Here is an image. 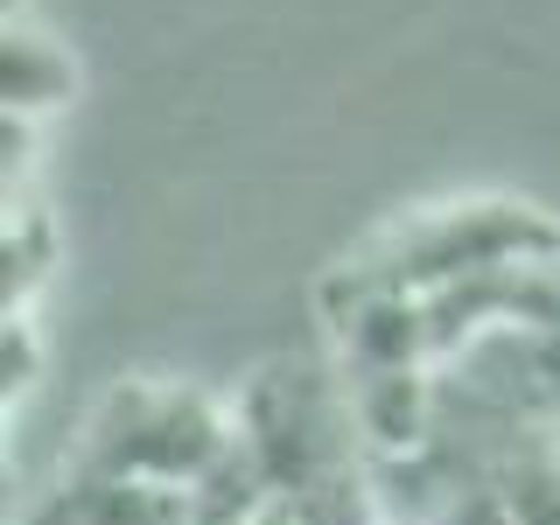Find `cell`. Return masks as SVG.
Listing matches in <instances>:
<instances>
[{"label":"cell","mask_w":560,"mask_h":525,"mask_svg":"<svg viewBox=\"0 0 560 525\" xmlns=\"http://www.w3.org/2000/svg\"><path fill=\"white\" fill-rule=\"evenodd\" d=\"M224 455V420L210 399L197 393H119L98 420V469L105 483H162V490H183L197 483L210 463Z\"/></svg>","instance_id":"cell-2"},{"label":"cell","mask_w":560,"mask_h":525,"mask_svg":"<svg viewBox=\"0 0 560 525\" xmlns=\"http://www.w3.org/2000/svg\"><path fill=\"white\" fill-rule=\"evenodd\" d=\"M560 253V224L539 203L512 197H477V203H434L385 232L364 267H350L358 288H393V294H442L483 273H525Z\"/></svg>","instance_id":"cell-1"},{"label":"cell","mask_w":560,"mask_h":525,"mask_svg":"<svg viewBox=\"0 0 560 525\" xmlns=\"http://www.w3.org/2000/svg\"><path fill=\"white\" fill-rule=\"evenodd\" d=\"M78 84V70L49 35L35 28H8L0 43V98H8V119H35V113H57Z\"/></svg>","instance_id":"cell-3"}]
</instances>
